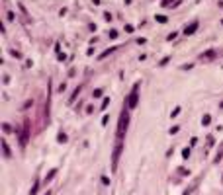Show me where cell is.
I'll return each instance as SVG.
<instances>
[{"label": "cell", "instance_id": "7c38bea8", "mask_svg": "<svg viewBox=\"0 0 223 195\" xmlns=\"http://www.w3.org/2000/svg\"><path fill=\"white\" fill-rule=\"evenodd\" d=\"M37 189H39V182H37V180H35V183H33V187H31L29 195H35V193H37Z\"/></svg>", "mask_w": 223, "mask_h": 195}, {"label": "cell", "instance_id": "ac0fdd59", "mask_svg": "<svg viewBox=\"0 0 223 195\" xmlns=\"http://www.w3.org/2000/svg\"><path fill=\"white\" fill-rule=\"evenodd\" d=\"M213 57H215L213 51H210V53H204V59H213Z\"/></svg>", "mask_w": 223, "mask_h": 195}, {"label": "cell", "instance_id": "3957f363", "mask_svg": "<svg viewBox=\"0 0 223 195\" xmlns=\"http://www.w3.org/2000/svg\"><path fill=\"white\" fill-rule=\"evenodd\" d=\"M121 150H123V144L117 142V144H116V150H114V154H112V170H114V172H116V168H117V160H120Z\"/></svg>", "mask_w": 223, "mask_h": 195}, {"label": "cell", "instance_id": "7402d4cb", "mask_svg": "<svg viewBox=\"0 0 223 195\" xmlns=\"http://www.w3.org/2000/svg\"><path fill=\"white\" fill-rule=\"evenodd\" d=\"M108 103H110V98H104V102H102V109H106Z\"/></svg>", "mask_w": 223, "mask_h": 195}, {"label": "cell", "instance_id": "83f0119b", "mask_svg": "<svg viewBox=\"0 0 223 195\" xmlns=\"http://www.w3.org/2000/svg\"><path fill=\"white\" fill-rule=\"evenodd\" d=\"M45 195H51V191H47V193H45Z\"/></svg>", "mask_w": 223, "mask_h": 195}, {"label": "cell", "instance_id": "d6986e66", "mask_svg": "<svg viewBox=\"0 0 223 195\" xmlns=\"http://www.w3.org/2000/svg\"><path fill=\"white\" fill-rule=\"evenodd\" d=\"M108 35H110V39H116V37H117V31H116V29H112Z\"/></svg>", "mask_w": 223, "mask_h": 195}, {"label": "cell", "instance_id": "8992f818", "mask_svg": "<svg viewBox=\"0 0 223 195\" xmlns=\"http://www.w3.org/2000/svg\"><path fill=\"white\" fill-rule=\"evenodd\" d=\"M2 152H4V154H6V158H10V156H12V152H10V146L6 144L4 141H2Z\"/></svg>", "mask_w": 223, "mask_h": 195}, {"label": "cell", "instance_id": "8fae6325", "mask_svg": "<svg viewBox=\"0 0 223 195\" xmlns=\"http://www.w3.org/2000/svg\"><path fill=\"white\" fill-rule=\"evenodd\" d=\"M80 88H82V86H78V88H76V90H75V92H72V96H71V100H69V102H71V103H72V102H75V100H76V96H78V92H80Z\"/></svg>", "mask_w": 223, "mask_h": 195}, {"label": "cell", "instance_id": "9c48e42d", "mask_svg": "<svg viewBox=\"0 0 223 195\" xmlns=\"http://www.w3.org/2000/svg\"><path fill=\"white\" fill-rule=\"evenodd\" d=\"M155 20H157L159 23H166V22H168V18H166V16H161V14H157Z\"/></svg>", "mask_w": 223, "mask_h": 195}, {"label": "cell", "instance_id": "2e32d148", "mask_svg": "<svg viewBox=\"0 0 223 195\" xmlns=\"http://www.w3.org/2000/svg\"><path fill=\"white\" fill-rule=\"evenodd\" d=\"M178 129H180L178 125H176V127H170V129H168V133H170V135H176V133H178Z\"/></svg>", "mask_w": 223, "mask_h": 195}, {"label": "cell", "instance_id": "6da1fadb", "mask_svg": "<svg viewBox=\"0 0 223 195\" xmlns=\"http://www.w3.org/2000/svg\"><path fill=\"white\" fill-rule=\"evenodd\" d=\"M127 127H129V111L125 107L120 115V123H117V139H123V135L127 133Z\"/></svg>", "mask_w": 223, "mask_h": 195}, {"label": "cell", "instance_id": "cb8c5ba5", "mask_svg": "<svg viewBox=\"0 0 223 195\" xmlns=\"http://www.w3.org/2000/svg\"><path fill=\"white\" fill-rule=\"evenodd\" d=\"M104 18H106V22H112V14L110 12H104Z\"/></svg>", "mask_w": 223, "mask_h": 195}, {"label": "cell", "instance_id": "52a82bcc", "mask_svg": "<svg viewBox=\"0 0 223 195\" xmlns=\"http://www.w3.org/2000/svg\"><path fill=\"white\" fill-rule=\"evenodd\" d=\"M114 51H117V49H116V47H110V49H106V51H104V53H102V55H100V57H98V59H106V57H108V55H112V53H114Z\"/></svg>", "mask_w": 223, "mask_h": 195}, {"label": "cell", "instance_id": "9a60e30c", "mask_svg": "<svg viewBox=\"0 0 223 195\" xmlns=\"http://www.w3.org/2000/svg\"><path fill=\"white\" fill-rule=\"evenodd\" d=\"M188 156H190V148H184V150H182V158L188 160Z\"/></svg>", "mask_w": 223, "mask_h": 195}, {"label": "cell", "instance_id": "30bf717a", "mask_svg": "<svg viewBox=\"0 0 223 195\" xmlns=\"http://www.w3.org/2000/svg\"><path fill=\"white\" fill-rule=\"evenodd\" d=\"M210 123H211V117L210 115H204V117H202V125H204V127H207Z\"/></svg>", "mask_w": 223, "mask_h": 195}, {"label": "cell", "instance_id": "4316f807", "mask_svg": "<svg viewBox=\"0 0 223 195\" xmlns=\"http://www.w3.org/2000/svg\"><path fill=\"white\" fill-rule=\"evenodd\" d=\"M125 4H131V0H125Z\"/></svg>", "mask_w": 223, "mask_h": 195}, {"label": "cell", "instance_id": "5bb4252c", "mask_svg": "<svg viewBox=\"0 0 223 195\" xmlns=\"http://www.w3.org/2000/svg\"><path fill=\"white\" fill-rule=\"evenodd\" d=\"M57 141H59V142H67V135H65V133H59Z\"/></svg>", "mask_w": 223, "mask_h": 195}, {"label": "cell", "instance_id": "ba28073f", "mask_svg": "<svg viewBox=\"0 0 223 195\" xmlns=\"http://www.w3.org/2000/svg\"><path fill=\"white\" fill-rule=\"evenodd\" d=\"M162 6H165V8H170V6H178V0H165V2H162Z\"/></svg>", "mask_w": 223, "mask_h": 195}, {"label": "cell", "instance_id": "d4e9b609", "mask_svg": "<svg viewBox=\"0 0 223 195\" xmlns=\"http://www.w3.org/2000/svg\"><path fill=\"white\" fill-rule=\"evenodd\" d=\"M125 31H127V33H133V26H129V23H127V26H125Z\"/></svg>", "mask_w": 223, "mask_h": 195}, {"label": "cell", "instance_id": "7a4b0ae2", "mask_svg": "<svg viewBox=\"0 0 223 195\" xmlns=\"http://www.w3.org/2000/svg\"><path fill=\"white\" fill-rule=\"evenodd\" d=\"M137 90H139V82L133 86V92L127 96V102H125V107L127 109H133L135 105H137V100H139V96H137Z\"/></svg>", "mask_w": 223, "mask_h": 195}, {"label": "cell", "instance_id": "44dd1931", "mask_svg": "<svg viewBox=\"0 0 223 195\" xmlns=\"http://www.w3.org/2000/svg\"><path fill=\"white\" fill-rule=\"evenodd\" d=\"M2 131H4V133H10L12 129H10V125H8V123H4V125H2Z\"/></svg>", "mask_w": 223, "mask_h": 195}, {"label": "cell", "instance_id": "ffe728a7", "mask_svg": "<svg viewBox=\"0 0 223 195\" xmlns=\"http://www.w3.org/2000/svg\"><path fill=\"white\" fill-rule=\"evenodd\" d=\"M178 113H180V107H174V109H172V113H170V117H176Z\"/></svg>", "mask_w": 223, "mask_h": 195}, {"label": "cell", "instance_id": "e0dca14e", "mask_svg": "<svg viewBox=\"0 0 223 195\" xmlns=\"http://www.w3.org/2000/svg\"><path fill=\"white\" fill-rule=\"evenodd\" d=\"M221 156H223V148L217 152V154H215V160H213V162H219V160H221Z\"/></svg>", "mask_w": 223, "mask_h": 195}, {"label": "cell", "instance_id": "5b68a950", "mask_svg": "<svg viewBox=\"0 0 223 195\" xmlns=\"http://www.w3.org/2000/svg\"><path fill=\"white\" fill-rule=\"evenodd\" d=\"M27 137H29V129H27V127H24V129H22V135H20V144H22V146H26Z\"/></svg>", "mask_w": 223, "mask_h": 195}, {"label": "cell", "instance_id": "4fadbf2b", "mask_svg": "<svg viewBox=\"0 0 223 195\" xmlns=\"http://www.w3.org/2000/svg\"><path fill=\"white\" fill-rule=\"evenodd\" d=\"M55 174H57V168H53L49 174H47V182H49V180H53V177H55Z\"/></svg>", "mask_w": 223, "mask_h": 195}, {"label": "cell", "instance_id": "277c9868", "mask_svg": "<svg viewBox=\"0 0 223 195\" xmlns=\"http://www.w3.org/2000/svg\"><path fill=\"white\" fill-rule=\"evenodd\" d=\"M198 26H200L198 22H194V23H190V26H186V29H184V35H194V33H196V29H198Z\"/></svg>", "mask_w": 223, "mask_h": 195}, {"label": "cell", "instance_id": "603a6c76", "mask_svg": "<svg viewBox=\"0 0 223 195\" xmlns=\"http://www.w3.org/2000/svg\"><path fill=\"white\" fill-rule=\"evenodd\" d=\"M176 35H178V31H172V33H170V35L166 37V39H168V41H172V39H174V37H176Z\"/></svg>", "mask_w": 223, "mask_h": 195}, {"label": "cell", "instance_id": "484cf974", "mask_svg": "<svg viewBox=\"0 0 223 195\" xmlns=\"http://www.w3.org/2000/svg\"><path fill=\"white\" fill-rule=\"evenodd\" d=\"M102 96V90H94V98H100Z\"/></svg>", "mask_w": 223, "mask_h": 195}]
</instances>
